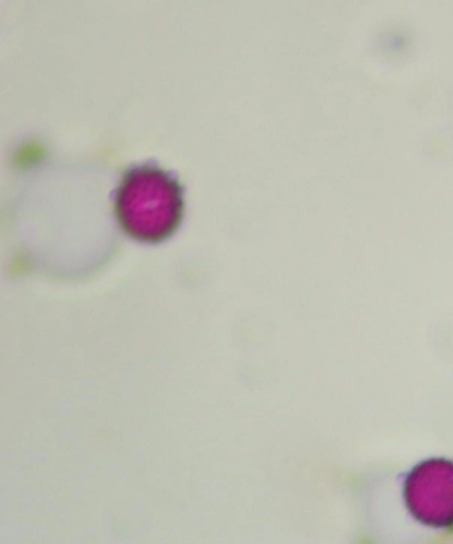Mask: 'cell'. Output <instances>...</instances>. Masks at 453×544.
<instances>
[{
    "instance_id": "1",
    "label": "cell",
    "mask_w": 453,
    "mask_h": 544,
    "mask_svg": "<svg viewBox=\"0 0 453 544\" xmlns=\"http://www.w3.org/2000/svg\"><path fill=\"white\" fill-rule=\"evenodd\" d=\"M184 192L174 174L151 163L129 168L115 193L118 222L132 239L160 243L180 227L184 216Z\"/></svg>"
},
{
    "instance_id": "2",
    "label": "cell",
    "mask_w": 453,
    "mask_h": 544,
    "mask_svg": "<svg viewBox=\"0 0 453 544\" xmlns=\"http://www.w3.org/2000/svg\"><path fill=\"white\" fill-rule=\"evenodd\" d=\"M403 495L418 521L434 528L453 526V462L433 458L417 464L406 478Z\"/></svg>"
}]
</instances>
